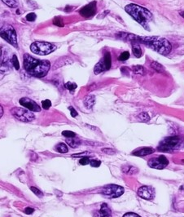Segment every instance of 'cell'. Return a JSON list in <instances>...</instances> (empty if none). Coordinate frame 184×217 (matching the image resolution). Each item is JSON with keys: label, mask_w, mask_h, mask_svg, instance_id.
I'll use <instances>...</instances> for the list:
<instances>
[{"label": "cell", "mask_w": 184, "mask_h": 217, "mask_svg": "<svg viewBox=\"0 0 184 217\" xmlns=\"http://www.w3.org/2000/svg\"><path fill=\"white\" fill-rule=\"evenodd\" d=\"M24 68L30 75L37 78H43L48 74L51 68V64L49 61H41L25 53L24 55Z\"/></svg>", "instance_id": "1"}, {"label": "cell", "mask_w": 184, "mask_h": 217, "mask_svg": "<svg viewBox=\"0 0 184 217\" xmlns=\"http://www.w3.org/2000/svg\"><path fill=\"white\" fill-rule=\"evenodd\" d=\"M132 41L142 42L147 45L152 50L156 51L161 55H168L172 50V47L167 39L160 37H139L133 35Z\"/></svg>", "instance_id": "2"}, {"label": "cell", "mask_w": 184, "mask_h": 217, "mask_svg": "<svg viewBox=\"0 0 184 217\" xmlns=\"http://www.w3.org/2000/svg\"><path fill=\"white\" fill-rule=\"evenodd\" d=\"M126 11L129 15H130L137 22H139L143 27L147 28L148 23L152 21V15L148 9L143 8L141 6L136 4H130L125 8Z\"/></svg>", "instance_id": "3"}, {"label": "cell", "mask_w": 184, "mask_h": 217, "mask_svg": "<svg viewBox=\"0 0 184 217\" xmlns=\"http://www.w3.org/2000/svg\"><path fill=\"white\" fill-rule=\"evenodd\" d=\"M56 49V45L47 42H34L30 46V50L38 56L48 55L53 52Z\"/></svg>", "instance_id": "4"}, {"label": "cell", "mask_w": 184, "mask_h": 217, "mask_svg": "<svg viewBox=\"0 0 184 217\" xmlns=\"http://www.w3.org/2000/svg\"><path fill=\"white\" fill-rule=\"evenodd\" d=\"M1 37L13 47H18L17 33L11 25H5L1 27Z\"/></svg>", "instance_id": "5"}, {"label": "cell", "mask_w": 184, "mask_h": 217, "mask_svg": "<svg viewBox=\"0 0 184 217\" xmlns=\"http://www.w3.org/2000/svg\"><path fill=\"white\" fill-rule=\"evenodd\" d=\"M11 114L17 119L20 120L21 122H25V123L31 122L35 119V115L30 110H29L28 108L15 107L11 109Z\"/></svg>", "instance_id": "6"}, {"label": "cell", "mask_w": 184, "mask_h": 217, "mask_svg": "<svg viewBox=\"0 0 184 217\" xmlns=\"http://www.w3.org/2000/svg\"><path fill=\"white\" fill-rule=\"evenodd\" d=\"M124 188L117 184H108L101 190V193L108 198H119L124 193Z\"/></svg>", "instance_id": "7"}, {"label": "cell", "mask_w": 184, "mask_h": 217, "mask_svg": "<svg viewBox=\"0 0 184 217\" xmlns=\"http://www.w3.org/2000/svg\"><path fill=\"white\" fill-rule=\"evenodd\" d=\"M181 140L179 137H170L165 138L164 140H162L160 144L158 149L161 151H166L170 152L176 147H178V145L180 144Z\"/></svg>", "instance_id": "8"}, {"label": "cell", "mask_w": 184, "mask_h": 217, "mask_svg": "<svg viewBox=\"0 0 184 217\" xmlns=\"http://www.w3.org/2000/svg\"><path fill=\"white\" fill-rule=\"evenodd\" d=\"M112 66V58L109 52H106L103 57L98 62L94 68V73L95 74H99L100 73L109 70Z\"/></svg>", "instance_id": "9"}, {"label": "cell", "mask_w": 184, "mask_h": 217, "mask_svg": "<svg viewBox=\"0 0 184 217\" xmlns=\"http://www.w3.org/2000/svg\"><path fill=\"white\" fill-rule=\"evenodd\" d=\"M169 164V160L164 155H161L157 158H153L148 162V165L152 168L155 169H164Z\"/></svg>", "instance_id": "10"}, {"label": "cell", "mask_w": 184, "mask_h": 217, "mask_svg": "<svg viewBox=\"0 0 184 217\" xmlns=\"http://www.w3.org/2000/svg\"><path fill=\"white\" fill-rule=\"evenodd\" d=\"M138 195L146 200H152L155 198V189L151 186H142L138 190Z\"/></svg>", "instance_id": "11"}, {"label": "cell", "mask_w": 184, "mask_h": 217, "mask_svg": "<svg viewBox=\"0 0 184 217\" xmlns=\"http://www.w3.org/2000/svg\"><path fill=\"white\" fill-rule=\"evenodd\" d=\"M20 104L22 106H24L25 108H28L29 110L33 112H39L41 111V107L38 105V104L34 101L33 100H31L28 97H23L19 100Z\"/></svg>", "instance_id": "12"}, {"label": "cell", "mask_w": 184, "mask_h": 217, "mask_svg": "<svg viewBox=\"0 0 184 217\" xmlns=\"http://www.w3.org/2000/svg\"><path fill=\"white\" fill-rule=\"evenodd\" d=\"M95 12H96V3L95 2H92V3L87 4L79 11V13L81 17H86V18L93 17L95 14Z\"/></svg>", "instance_id": "13"}, {"label": "cell", "mask_w": 184, "mask_h": 217, "mask_svg": "<svg viewBox=\"0 0 184 217\" xmlns=\"http://www.w3.org/2000/svg\"><path fill=\"white\" fill-rule=\"evenodd\" d=\"M95 217H112L111 210L106 203H103L101 205L100 211L95 212Z\"/></svg>", "instance_id": "14"}, {"label": "cell", "mask_w": 184, "mask_h": 217, "mask_svg": "<svg viewBox=\"0 0 184 217\" xmlns=\"http://www.w3.org/2000/svg\"><path fill=\"white\" fill-rule=\"evenodd\" d=\"M154 153V149L152 148H143L141 149H140L139 151L137 152H134L133 154L135 156H140V157H143V156H147L149 155V154H152V153Z\"/></svg>", "instance_id": "15"}, {"label": "cell", "mask_w": 184, "mask_h": 217, "mask_svg": "<svg viewBox=\"0 0 184 217\" xmlns=\"http://www.w3.org/2000/svg\"><path fill=\"white\" fill-rule=\"evenodd\" d=\"M132 50H133V54L134 56H136L138 58H140L142 56V50L140 47V44L137 42V41H132Z\"/></svg>", "instance_id": "16"}, {"label": "cell", "mask_w": 184, "mask_h": 217, "mask_svg": "<svg viewBox=\"0 0 184 217\" xmlns=\"http://www.w3.org/2000/svg\"><path fill=\"white\" fill-rule=\"evenodd\" d=\"M84 105L86 108H91L95 103V98L94 96H88L84 99Z\"/></svg>", "instance_id": "17"}, {"label": "cell", "mask_w": 184, "mask_h": 217, "mask_svg": "<svg viewBox=\"0 0 184 217\" xmlns=\"http://www.w3.org/2000/svg\"><path fill=\"white\" fill-rule=\"evenodd\" d=\"M66 143L68 145H69L70 147L72 148H77L78 147L79 145H81V140L79 139H77V138H69V139H66Z\"/></svg>", "instance_id": "18"}, {"label": "cell", "mask_w": 184, "mask_h": 217, "mask_svg": "<svg viewBox=\"0 0 184 217\" xmlns=\"http://www.w3.org/2000/svg\"><path fill=\"white\" fill-rule=\"evenodd\" d=\"M132 70L134 74H140V75H145L146 69L142 65H134L132 67Z\"/></svg>", "instance_id": "19"}, {"label": "cell", "mask_w": 184, "mask_h": 217, "mask_svg": "<svg viewBox=\"0 0 184 217\" xmlns=\"http://www.w3.org/2000/svg\"><path fill=\"white\" fill-rule=\"evenodd\" d=\"M122 171L126 174H130V175H134L135 173L139 171L136 167H132V166H123L122 167Z\"/></svg>", "instance_id": "20"}, {"label": "cell", "mask_w": 184, "mask_h": 217, "mask_svg": "<svg viewBox=\"0 0 184 217\" xmlns=\"http://www.w3.org/2000/svg\"><path fill=\"white\" fill-rule=\"evenodd\" d=\"M151 67L152 68V69H154V70H156V72H159V73H163V72H165V68H164V66L162 65V64H161L160 63H158V62H156V61H153V62H152L151 63Z\"/></svg>", "instance_id": "21"}, {"label": "cell", "mask_w": 184, "mask_h": 217, "mask_svg": "<svg viewBox=\"0 0 184 217\" xmlns=\"http://www.w3.org/2000/svg\"><path fill=\"white\" fill-rule=\"evenodd\" d=\"M56 150L58 152V153H66L69 150L68 149V146L64 143H60L58 145L56 146Z\"/></svg>", "instance_id": "22"}, {"label": "cell", "mask_w": 184, "mask_h": 217, "mask_svg": "<svg viewBox=\"0 0 184 217\" xmlns=\"http://www.w3.org/2000/svg\"><path fill=\"white\" fill-rule=\"evenodd\" d=\"M6 5H8L10 8H16L18 5L17 0H2Z\"/></svg>", "instance_id": "23"}, {"label": "cell", "mask_w": 184, "mask_h": 217, "mask_svg": "<svg viewBox=\"0 0 184 217\" xmlns=\"http://www.w3.org/2000/svg\"><path fill=\"white\" fill-rule=\"evenodd\" d=\"M139 119L141 121V122H148L150 120V117L147 113H144L143 112L140 114H139Z\"/></svg>", "instance_id": "24"}, {"label": "cell", "mask_w": 184, "mask_h": 217, "mask_svg": "<svg viewBox=\"0 0 184 217\" xmlns=\"http://www.w3.org/2000/svg\"><path fill=\"white\" fill-rule=\"evenodd\" d=\"M11 62H12V64H13V66L15 67V69L16 70H19L20 69V64H19V61H18V59H17V56L16 55H13L12 56V59H11Z\"/></svg>", "instance_id": "25"}, {"label": "cell", "mask_w": 184, "mask_h": 217, "mask_svg": "<svg viewBox=\"0 0 184 217\" xmlns=\"http://www.w3.org/2000/svg\"><path fill=\"white\" fill-rule=\"evenodd\" d=\"M77 84L73 83H71V82H68L67 83H65V87L67 88L68 90H69L71 92H73L74 90L77 88Z\"/></svg>", "instance_id": "26"}, {"label": "cell", "mask_w": 184, "mask_h": 217, "mask_svg": "<svg viewBox=\"0 0 184 217\" xmlns=\"http://www.w3.org/2000/svg\"><path fill=\"white\" fill-rule=\"evenodd\" d=\"M30 189L32 190V192L34 193L35 195H37L38 198H42V197H43V193H42V191H40L38 189H37L35 187H30Z\"/></svg>", "instance_id": "27"}, {"label": "cell", "mask_w": 184, "mask_h": 217, "mask_svg": "<svg viewBox=\"0 0 184 217\" xmlns=\"http://www.w3.org/2000/svg\"><path fill=\"white\" fill-rule=\"evenodd\" d=\"M130 57V53L128 52H124L120 55V56L118 57V60L119 61H126L127 59Z\"/></svg>", "instance_id": "28"}, {"label": "cell", "mask_w": 184, "mask_h": 217, "mask_svg": "<svg viewBox=\"0 0 184 217\" xmlns=\"http://www.w3.org/2000/svg\"><path fill=\"white\" fill-rule=\"evenodd\" d=\"M62 135L64 137H67V138H73V137H76V134L73 131H64L62 132Z\"/></svg>", "instance_id": "29"}, {"label": "cell", "mask_w": 184, "mask_h": 217, "mask_svg": "<svg viewBox=\"0 0 184 217\" xmlns=\"http://www.w3.org/2000/svg\"><path fill=\"white\" fill-rule=\"evenodd\" d=\"M42 106L44 109H48L51 106V102L50 100H44L42 101Z\"/></svg>", "instance_id": "30"}, {"label": "cell", "mask_w": 184, "mask_h": 217, "mask_svg": "<svg viewBox=\"0 0 184 217\" xmlns=\"http://www.w3.org/2000/svg\"><path fill=\"white\" fill-rule=\"evenodd\" d=\"M90 160L89 158H87V157H83V158H81L80 161H79V163H80L81 165H82V166L90 164Z\"/></svg>", "instance_id": "31"}, {"label": "cell", "mask_w": 184, "mask_h": 217, "mask_svg": "<svg viewBox=\"0 0 184 217\" xmlns=\"http://www.w3.org/2000/svg\"><path fill=\"white\" fill-rule=\"evenodd\" d=\"M36 14L34 13V12H31V13H29L27 16H26V20L28 21H34L36 20Z\"/></svg>", "instance_id": "32"}, {"label": "cell", "mask_w": 184, "mask_h": 217, "mask_svg": "<svg viewBox=\"0 0 184 217\" xmlns=\"http://www.w3.org/2000/svg\"><path fill=\"white\" fill-rule=\"evenodd\" d=\"M90 164L91 167H99L100 166L101 164V162L99 161V160H95V159H93V160H90Z\"/></svg>", "instance_id": "33"}, {"label": "cell", "mask_w": 184, "mask_h": 217, "mask_svg": "<svg viewBox=\"0 0 184 217\" xmlns=\"http://www.w3.org/2000/svg\"><path fill=\"white\" fill-rule=\"evenodd\" d=\"M54 24L57 26H64V23H63V20H62L61 18H55L54 19Z\"/></svg>", "instance_id": "34"}, {"label": "cell", "mask_w": 184, "mask_h": 217, "mask_svg": "<svg viewBox=\"0 0 184 217\" xmlns=\"http://www.w3.org/2000/svg\"><path fill=\"white\" fill-rule=\"evenodd\" d=\"M69 109L70 110V114H71L72 117L75 118L76 116H78V112L76 111L75 108H73V107H69Z\"/></svg>", "instance_id": "35"}, {"label": "cell", "mask_w": 184, "mask_h": 217, "mask_svg": "<svg viewBox=\"0 0 184 217\" xmlns=\"http://www.w3.org/2000/svg\"><path fill=\"white\" fill-rule=\"evenodd\" d=\"M123 217H141L139 215L135 214V213H133V212H128L123 215Z\"/></svg>", "instance_id": "36"}, {"label": "cell", "mask_w": 184, "mask_h": 217, "mask_svg": "<svg viewBox=\"0 0 184 217\" xmlns=\"http://www.w3.org/2000/svg\"><path fill=\"white\" fill-rule=\"evenodd\" d=\"M24 212H25V214L30 215V214H32V213H34V209L31 208V207H26V208L25 209V211H24Z\"/></svg>", "instance_id": "37"}, {"label": "cell", "mask_w": 184, "mask_h": 217, "mask_svg": "<svg viewBox=\"0 0 184 217\" xmlns=\"http://www.w3.org/2000/svg\"><path fill=\"white\" fill-rule=\"evenodd\" d=\"M102 151L105 153H108V154H114L115 153V151L112 150V149H103Z\"/></svg>", "instance_id": "38"}, {"label": "cell", "mask_w": 184, "mask_h": 217, "mask_svg": "<svg viewBox=\"0 0 184 217\" xmlns=\"http://www.w3.org/2000/svg\"><path fill=\"white\" fill-rule=\"evenodd\" d=\"M1 108V114H0V116L2 117V116H3V107H2V106H1V108Z\"/></svg>", "instance_id": "39"}, {"label": "cell", "mask_w": 184, "mask_h": 217, "mask_svg": "<svg viewBox=\"0 0 184 217\" xmlns=\"http://www.w3.org/2000/svg\"><path fill=\"white\" fill-rule=\"evenodd\" d=\"M180 16L184 18V11H182V12H180Z\"/></svg>", "instance_id": "40"}, {"label": "cell", "mask_w": 184, "mask_h": 217, "mask_svg": "<svg viewBox=\"0 0 184 217\" xmlns=\"http://www.w3.org/2000/svg\"><path fill=\"white\" fill-rule=\"evenodd\" d=\"M182 162H184V160H182Z\"/></svg>", "instance_id": "41"}]
</instances>
